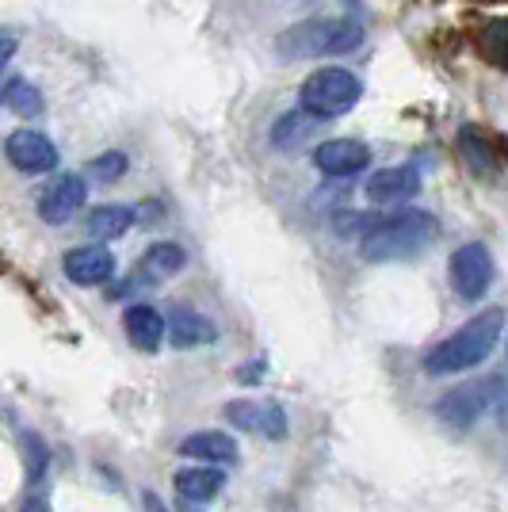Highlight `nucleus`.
<instances>
[{
  "mask_svg": "<svg viewBox=\"0 0 508 512\" xmlns=\"http://www.w3.org/2000/svg\"><path fill=\"white\" fill-rule=\"evenodd\" d=\"M501 329H505V310L493 306V310H482L478 318H470L463 329H455L451 337L428 348L424 356V371L432 379H447V375H459V371H470L486 360L489 352L501 341Z\"/></svg>",
  "mask_w": 508,
  "mask_h": 512,
  "instance_id": "1",
  "label": "nucleus"
},
{
  "mask_svg": "<svg viewBox=\"0 0 508 512\" xmlns=\"http://www.w3.org/2000/svg\"><path fill=\"white\" fill-rule=\"evenodd\" d=\"M440 237V222L428 211H402L379 218L367 234L360 237V256L371 264H394V260H409V256L424 253L428 245H436Z\"/></svg>",
  "mask_w": 508,
  "mask_h": 512,
  "instance_id": "2",
  "label": "nucleus"
},
{
  "mask_svg": "<svg viewBox=\"0 0 508 512\" xmlns=\"http://www.w3.org/2000/svg\"><path fill=\"white\" fill-rule=\"evenodd\" d=\"M363 46V27L344 16H325V20H302L279 31L276 54L283 62H314V58H340Z\"/></svg>",
  "mask_w": 508,
  "mask_h": 512,
  "instance_id": "3",
  "label": "nucleus"
},
{
  "mask_svg": "<svg viewBox=\"0 0 508 512\" xmlns=\"http://www.w3.org/2000/svg\"><path fill=\"white\" fill-rule=\"evenodd\" d=\"M360 96H363V85L352 69H344V65H321L318 73H310L302 81L298 107L306 115L321 119V123H329V119L348 115L352 107L360 104Z\"/></svg>",
  "mask_w": 508,
  "mask_h": 512,
  "instance_id": "4",
  "label": "nucleus"
},
{
  "mask_svg": "<svg viewBox=\"0 0 508 512\" xmlns=\"http://www.w3.org/2000/svg\"><path fill=\"white\" fill-rule=\"evenodd\" d=\"M451 283L459 291V299L478 302L493 283V256L482 241H466L451 253Z\"/></svg>",
  "mask_w": 508,
  "mask_h": 512,
  "instance_id": "5",
  "label": "nucleus"
},
{
  "mask_svg": "<svg viewBox=\"0 0 508 512\" xmlns=\"http://www.w3.org/2000/svg\"><path fill=\"white\" fill-rule=\"evenodd\" d=\"M501 390V375L493 379V383H463L455 386V390H447L444 398L436 402V417L444 421L447 428H470L482 413H486L489 398Z\"/></svg>",
  "mask_w": 508,
  "mask_h": 512,
  "instance_id": "6",
  "label": "nucleus"
},
{
  "mask_svg": "<svg viewBox=\"0 0 508 512\" xmlns=\"http://www.w3.org/2000/svg\"><path fill=\"white\" fill-rule=\"evenodd\" d=\"M4 157L12 169H20L23 176H39V172H54L62 165L58 146L46 138L43 130H16L4 142Z\"/></svg>",
  "mask_w": 508,
  "mask_h": 512,
  "instance_id": "7",
  "label": "nucleus"
},
{
  "mask_svg": "<svg viewBox=\"0 0 508 512\" xmlns=\"http://www.w3.org/2000/svg\"><path fill=\"white\" fill-rule=\"evenodd\" d=\"M226 421L241 432H253V436H268V440H283L287 436V409L279 402H253V398H237L226 402Z\"/></svg>",
  "mask_w": 508,
  "mask_h": 512,
  "instance_id": "8",
  "label": "nucleus"
},
{
  "mask_svg": "<svg viewBox=\"0 0 508 512\" xmlns=\"http://www.w3.org/2000/svg\"><path fill=\"white\" fill-rule=\"evenodd\" d=\"M314 165L329 180H348V176H360L371 165V146L360 138H329L314 150Z\"/></svg>",
  "mask_w": 508,
  "mask_h": 512,
  "instance_id": "9",
  "label": "nucleus"
},
{
  "mask_svg": "<svg viewBox=\"0 0 508 512\" xmlns=\"http://www.w3.org/2000/svg\"><path fill=\"white\" fill-rule=\"evenodd\" d=\"M85 176H73V172H62L46 184L39 192V218L50 222V226H62L73 214L85 207Z\"/></svg>",
  "mask_w": 508,
  "mask_h": 512,
  "instance_id": "10",
  "label": "nucleus"
},
{
  "mask_svg": "<svg viewBox=\"0 0 508 512\" xmlns=\"http://www.w3.org/2000/svg\"><path fill=\"white\" fill-rule=\"evenodd\" d=\"M62 272L77 287H100L115 276V256L107 245H77L62 256Z\"/></svg>",
  "mask_w": 508,
  "mask_h": 512,
  "instance_id": "11",
  "label": "nucleus"
},
{
  "mask_svg": "<svg viewBox=\"0 0 508 512\" xmlns=\"http://www.w3.org/2000/svg\"><path fill=\"white\" fill-rule=\"evenodd\" d=\"M363 195L375 203V207H398V203H409L413 195H421V172L413 165H390V169L375 172L367 180Z\"/></svg>",
  "mask_w": 508,
  "mask_h": 512,
  "instance_id": "12",
  "label": "nucleus"
},
{
  "mask_svg": "<svg viewBox=\"0 0 508 512\" xmlns=\"http://www.w3.org/2000/svg\"><path fill=\"white\" fill-rule=\"evenodd\" d=\"M165 333H169L172 348H199V344H211L218 337L214 321L199 310H191V306H172Z\"/></svg>",
  "mask_w": 508,
  "mask_h": 512,
  "instance_id": "13",
  "label": "nucleus"
},
{
  "mask_svg": "<svg viewBox=\"0 0 508 512\" xmlns=\"http://www.w3.org/2000/svg\"><path fill=\"white\" fill-rule=\"evenodd\" d=\"M180 455L188 459H199L203 467H214V463H233L237 459V440L218 432V428H203V432H191L180 440Z\"/></svg>",
  "mask_w": 508,
  "mask_h": 512,
  "instance_id": "14",
  "label": "nucleus"
},
{
  "mask_svg": "<svg viewBox=\"0 0 508 512\" xmlns=\"http://www.w3.org/2000/svg\"><path fill=\"white\" fill-rule=\"evenodd\" d=\"M123 329H127V341L138 348V352H157L161 341H165V318L146 306V302H134L123 314Z\"/></svg>",
  "mask_w": 508,
  "mask_h": 512,
  "instance_id": "15",
  "label": "nucleus"
},
{
  "mask_svg": "<svg viewBox=\"0 0 508 512\" xmlns=\"http://www.w3.org/2000/svg\"><path fill=\"white\" fill-rule=\"evenodd\" d=\"M172 486L176 493L191 501V505H207L214 501L222 486H226V474L218 467H188V470H176V478H172Z\"/></svg>",
  "mask_w": 508,
  "mask_h": 512,
  "instance_id": "16",
  "label": "nucleus"
},
{
  "mask_svg": "<svg viewBox=\"0 0 508 512\" xmlns=\"http://www.w3.org/2000/svg\"><path fill=\"white\" fill-rule=\"evenodd\" d=\"M88 234L96 237V245H104V241H115V237H123L134 226V211L123 207V203H100V207H92L85 218Z\"/></svg>",
  "mask_w": 508,
  "mask_h": 512,
  "instance_id": "17",
  "label": "nucleus"
},
{
  "mask_svg": "<svg viewBox=\"0 0 508 512\" xmlns=\"http://www.w3.org/2000/svg\"><path fill=\"white\" fill-rule=\"evenodd\" d=\"M318 127H321V119H314V115H306L302 107H295V111H287L283 119H276V127H272V146L295 153L310 142V134Z\"/></svg>",
  "mask_w": 508,
  "mask_h": 512,
  "instance_id": "18",
  "label": "nucleus"
},
{
  "mask_svg": "<svg viewBox=\"0 0 508 512\" xmlns=\"http://www.w3.org/2000/svg\"><path fill=\"white\" fill-rule=\"evenodd\" d=\"M184 264H188V253H184V245H176V241H153L142 256V272L138 276L146 279H169L176 272H184Z\"/></svg>",
  "mask_w": 508,
  "mask_h": 512,
  "instance_id": "19",
  "label": "nucleus"
},
{
  "mask_svg": "<svg viewBox=\"0 0 508 512\" xmlns=\"http://www.w3.org/2000/svg\"><path fill=\"white\" fill-rule=\"evenodd\" d=\"M0 100L12 107V111H20V115H43V92L31 85V81H23V77L8 81L4 92H0Z\"/></svg>",
  "mask_w": 508,
  "mask_h": 512,
  "instance_id": "20",
  "label": "nucleus"
},
{
  "mask_svg": "<svg viewBox=\"0 0 508 512\" xmlns=\"http://www.w3.org/2000/svg\"><path fill=\"white\" fill-rule=\"evenodd\" d=\"M130 169V157L123 150H107L100 157H92L88 161V180H100V184H115V180H123Z\"/></svg>",
  "mask_w": 508,
  "mask_h": 512,
  "instance_id": "21",
  "label": "nucleus"
},
{
  "mask_svg": "<svg viewBox=\"0 0 508 512\" xmlns=\"http://www.w3.org/2000/svg\"><path fill=\"white\" fill-rule=\"evenodd\" d=\"M459 150H463V157L470 161V169L474 172H493V165H497L486 146V134H478L474 127H463V134H459Z\"/></svg>",
  "mask_w": 508,
  "mask_h": 512,
  "instance_id": "22",
  "label": "nucleus"
},
{
  "mask_svg": "<svg viewBox=\"0 0 508 512\" xmlns=\"http://www.w3.org/2000/svg\"><path fill=\"white\" fill-rule=\"evenodd\" d=\"M20 448H23V455H27V478L39 482L46 474V467H50V451H46L43 436H39V432H23Z\"/></svg>",
  "mask_w": 508,
  "mask_h": 512,
  "instance_id": "23",
  "label": "nucleus"
},
{
  "mask_svg": "<svg viewBox=\"0 0 508 512\" xmlns=\"http://www.w3.org/2000/svg\"><path fill=\"white\" fill-rule=\"evenodd\" d=\"M482 54H486L493 65L505 69V23L501 20H493L486 31H482Z\"/></svg>",
  "mask_w": 508,
  "mask_h": 512,
  "instance_id": "24",
  "label": "nucleus"
},
{
  "mask_svg": "<svg viewBox=\"0 0 508 512\" xmlns=\"http://www.w3.org/2000/svg\"><path fill=\"white\" fill-rule=\"evenodd\" d=\"M16 50H20V43H16V35L12 31H0V69L16 58Z\"/></svg>",
  "mask_w": 508,
  "mask_h": 512,
  "instance_id": "25",
  "label": "nucleus"
},
{
  "mask_svg": "<svg viewBox=\"0 0 508 512\" xmlns=\"http://www.w3.org/2000/svg\"><path fill=\"white\" fill-rule=\"evenodd\" d=\"M20 512H50V505H46V497H27L20 505Z\"/></svg>",
  "mask_w": 508,
  "mask_h": 512,
  "instance_id": "26",
  "label": "nucleus"
},
{
  "mask_svg": "<svg viewBox=\"0 0 508 512\" xmlns=\"http://www.w3.org/2000/svg\"><path fill=\"white\" fill-rule=\"evenodd\" d=\"M264 367H268V360H256L253 367H245V371H241V383H256V375H260Z\"/></svg>",
  "mask_w": 508,
  "mask_h": 512,
  "instance_id": "27",
  "label": "nucleus"
}]
</instances>
